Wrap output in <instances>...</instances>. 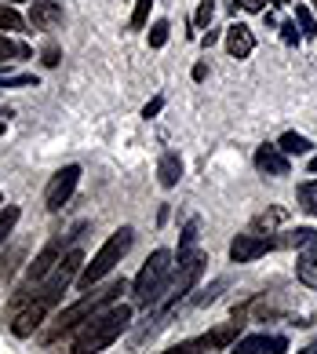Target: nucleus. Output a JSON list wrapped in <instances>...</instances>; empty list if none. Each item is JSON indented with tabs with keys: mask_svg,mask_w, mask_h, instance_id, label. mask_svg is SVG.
I'll return each mask as SVG.
<instances>
[{
	"mask_svg": "<svg viewBox=\"0 0 317 354\" xmlns=\"http://www.w3.org/2000/svg\"><path fill=\"white\" fill-rule=\"evenodd\" d=\"M84 267V252L81 248H66L62 259L55 263V270L48 274V278L33 288L26 299H19L15 307H8V325H11V333H15L19 339H30L41 325L55 314V307L62 304V296H66V288H70L77 281V274H81Z\"/></svg>",
	"mask_w": 317,
	"mask_h": 354,
	"instance_id": "1",
	"label": "nucleus"
},
{
	"mask_svg": "<svg viewBox=\"0 0 317 354\" xmlns=\"http://www.w3.org/2000/svg\"><path fill=\"white\" fill-rule=\"evenodd\" d=\"M124 288H128V285H124V278H121V281H106V285H91V288H88V292H84L81 299H77L73 307L59 310L55 318L48 322V329L41 333V344H48V347H51V344H59L62 336H70L73 329H81V325L91 318V314H99L102 307L117 304V296H121Z\"/></svg>",
	"mask_w": 317,
	"mask_h": 354,
	"instance_id": "2",
	"label": "nucleus"
},
{
	"mask_svg": "<svg viewBox=\"0 0 317 354\" xmlns=\"http://www.w3.org/2000/svg\"><path fill=\"white\" fill-rule=\"evenodd\" d=\"M128 325H131V307H124V304L102 307L99 314H91L81 329H77L70 354H102L106 347H113L121 339V333Z\"/></svg>",
	"mask_w": 317,
	"mask_h": 354,
	"instance_id": "3",
	"label": "nucleus"
},
{
	"mask_svg": "<svg viewBox=\"0 0 317 354\" xmlns=\"http://www.w3.org/2000/svg\"><path fill=\"white\" fill-rule=\"evenodd\" d=\"M131 245H135V230H131V227H121L117 234H110V238L102 241L99 252L91 256V263L81 267V274H77V285H81L84 292H88L91 285H99L106 274H110V270L131 252Z\"/></svg>",
	"mask_w": 317,
	"mask_h": 354,
	"instance_id": "4",
	"label": "nucleus"
},
{
	"mask_svg": "<svg viewBox=\"0 0 317 354\" xmlns=\"http://www.w3.org/2000/svg\"><path fill=\"white\" fill-rule=\"evenodd\" d=\"M81 234H84V223H77V227H73L70 234H62V230H59V234H51V241H48V245L41 248V252L33 256V263L26 267V278H22V285L15 288V296H11V307H15L19 299H26V296H30L37 285H41V281L48 278L51 270H55V263H59L62 252H66V241L81 238Z\"/></svg>",
	"mask_w": 317,
	"mask_h": 354,
	"instance_id": "5",
	"label": "nucleus"
},
{
	"mask_svg": "<svg viewBox=\"0 0 317 354\" xmlns=\"http://www.w3.org/2000/svg\"><path fill=\"white\" fill-rule=\"evenodd\" d=\"M171 256L168 248H157L150 252V259L142 263V270L135 274V281H131V299H135V307H157L168 288V274H171Z\"/></svg>",
	"mask_w": 317,
	"mask_h": 354,
	"instance_id": "6",
	"label": "nucleus"
},
{
	"mask_svg": "<svg viewBox=\"0 0 317 354\" xmlns=\"http://www.w3.org/2000/svg\"><path fill=\"white\" fill-rule=\"evenodd\" d=\"M204 263H208L204 252H186V256H179V270H175V278L168 281L164 296H161V322L193 292V285L201 281V274H204Z\"/></svg>",
	"mask_w": 317,
	"mask_h": 354,
	"instance_id": "7",
	"label": "nucleus"
},
{
	"mask_svg": "<svg viewBox=\"0 0 317 354\" xmlns=\"http://www.w3.org/2000/svg\"><path fill=\"white\" fill-rule=\"evenodd\" d=\"M77 183H81V165H66V168H59V172L51 176L48 190H44V208L48 212H59V208L73 198Z\"/></svg>",
	"mask_w": 317,
	"mask_h": 354,
	"instance_id": "8",
	"label": "nucleus"
},
{
	"mask_svg": "<svg viewBox=\"0 0 317 354\" xmlns=\"http://www.w3.org/2000/svg\"><path fill=\"white\" fill-rule=\"evenodd\" d=\"M273 248H277L273 238H262V234L248 230V234H237V238L230 241V259H233V263H252V259L273 252Z\"/></svg>",
	"mask_w": 317,
	"mask_h": 354,
	"instance_id": "9",
	"label": "nucleus"
},
{
	"mask_svg": "<svg viewBox=\"0 0 317 354\" xmlns=\"http://www.w3.org/2000/svg\"><path fill=\"white\" fill-rule=\"evenodd\" d=\"M30 33H51L62 26V4L59 0H33L30 8Z\"/></svg>",
	"mask_w": 317,
	"mask_h": 354,
	"instance_id": "10",
	"label": "nucleus"
},
{
	"mask_svg": "<svg viewBox=\"0 0 317 354\" xmlns=\"http://www.w3.org/2000/svg\"><path fill=\"white\" fill-rule=\"evenodd\" d=\"M288 351V339L285 336H241L237 344L230 347V354H285Z\"/></svg>",
	"mask_w": 317,
	"mask_h": 354,
	"instance_id": "11",
	"label": "nucleus"
},
{
	"mask_svg": "<svg viewBox=\"0 0 317 354\" xmlns=\"http://www.w3.org/2000/svg\"><path fill=\"white\" fill-rule=\"evenodd\" d=\"M256 168H259L262 176H277V179L292 172V165H288V153L277 150V142H267V147L256 150Z\"/></svg>",
	"mask_w": 317,
	"mask_h": 354,
	"instance_id": "12",
	"label": "nucleus"
},
{
	"mask_svg": "<svg viewBox=\"0 0 317 354\" xmlns=\"http://www.w3.org/2000/svg\"><path fill=\"white\" fill-rule=\"evenodd\" d=\"M227 51L233 59H248L256 51V33L248 30L244 22H233L230 30H227Z\"/></svg>",
	"mask_w": 317,
	"mask_h": 354,
	"instance_id": "13",
	"label": "nucleus"
},
{
	"mask_svg": "<svg viewBox=\"0 0 317 354\" xmlns=\"http://www.w3.org/2000/svg\"><path fill=\"white\" fill-rule=\"evenodd\" d=\"M241 325L244 322H227V325H219V329H211L208 336H201V347H233L237 339H241Z\"/></svg>",
	"mask_w": 317,
	"mask_h": 354,
	"instance_id": "14",
	"label": "nucleus"
},
{
	"mask_svg": "<svg viewBox=\"0 0 317 354\" xmlns=\"http://www.w3.org/2000/svg\"><path fill=\"white\" fill-rule=\"evenodd\" d=\"M157 179H161V187L171 190V187H179V179H182V161H179V153H161V161H157Z\"/></svg>",
	"mask_w": 317,
	"mask_h": 354,
	"instance_id": "15",
	"label": "nucleus"
},
{
	"mask_svg": "<svg viewBox=\"0 0 317 354\" xmlns=\"http://www.w3.org/2000/svg\"><path fill=\"white\" fill-rule=\"evenodd\" d=\"M299 278L317 288V241H310L307 248H299Z\"/></svg>",
	"mask_w": 317,
	"mask_h": 354,
	"instance_id": "16",
	"label": "nucleus"
},
{
	"mask_svg": "<svg viewBox=\"0 0 317 354\" xmlns=\"http://www.w3.org/2000/svg\"><path fill=\"white\" fill-rule=\"evenodd\" d=\"M277 150L288 153V157H299V153H310V139L307 136H299V132H285L281 139H277Z\"/></svg>",
	"mask_w": 317,
	"mask_h": 354,
	"instance_id": "17",
	"label": "nucleus"
},
{
	"mask_svg": "<svg viewBox=\"0 0 317 354\" xmlns=\"http://www.w3.org/2000/svg\"><path fill=\"white\" fill-rule=\"evenodd\" d=\"M33 55V48L30 44H22V41H11V37H0V62H8V59H30Z\"/></svg>",
	"mask_w": 317,
	"mask_h": 354,
	"instance_id": "18",
	"label": "nucleus"
},
{
	"mask_svg": "<svg viewBox=\"0 0 317 354\" xmlns=\"http://www.w3.org/2000/svg\"><path fill=\"white\" fill-rule=\"evenodd\" d=\"M26 26H30V22H26V19L19 15L15 8L0 4V30H8V33H30V30H26Z\"/></svg>",
	"mask_w": 317,
	"mask_h": 354,
	"instance_id": "19",
	"label": "nucleus"
},
{
	"mask_svg": "<svg viewBox=\"0 0 317 354\" xmlns=\"http://www.w3.org/2000/svg\"><path fill=\"white\" fill-rule=\"evenodd\" d=\"M296 198H299V208L307 216H317V179H310V183H302V187L296 190Z\"/></svg>",
	"mask_w": 317,
	"mask_h": 354,
	"instance_id": "20",
	"label": "nucleus"
},
{
	"mask_svg": "<svg viewBox=\"0 0 317 354\" xmlns=\"http://www.w3.org/2000/svg\"><path fill=\"white\" fill-rule=\"evenodd\" d=\"M197 238H201V223H197V219H190L186 227H182V238H179V256H186V252H193V245H197Z\"/></svg>",
	"mask_w": 317,
	"mask_h": 354,
	"instance_id": "21",
	"label": "nucleus"
},
{
	"mask_svg": "<svg viewBox=\"0 0 317 354\" xmlns=\"http://www.w3.org/2000/svg\"><path fill=\"white\" fill-rule=\"evenodd\" d=\"M19 208L15 205H8V208H0V245H4L11 238V230H15V223H19Z\"/></svg>",
	"mask_w": 317,
	"mask_h": 354,
	"instance_id": "22",
	"label": "nucleus"
},
{
	"mask_svg": "<svg viewBox=\"0 0 317 354\" xmlns=\"http://www.w3.org/2000/svg\"><path fill=\"white\" fill-rule=\"evenodd\" d=\"M296 22H299L302 37H317V15H314L307 4H296Z\"/></svg>",
	"mask_w": 317,
	"mask_h": 354,
	"instance_id": "23",
	"label": "nucleus"
},
{
	"mask_svg": "<svg viewBox=\"0 0 317 354\" xmlns=\"http://www.w3.org/2000/svg\"><path fill=\"white\" fill-rule=\"evenodd\" d=\"M153 4H157V0H135V11H131V30H146Z\"/></svg>",
	"mask_w": 317,
	"mask_h": 354,
	"instance_id": "24",
	"label": "nucleus"
},
{
	"mask_svg": "<svg viewBox=\"0 0 317 354\" xmlns=\"http://www.w3.org/2000/svg\"><path fill=\"white\" fill-rule=\"evenodd\" d=\"M281 219H285V208H270L267 216H259V219L252 223V234H259V230H267V234H270V230H273Z\"/></svg>",
	"mask_w": 317,
	"mask_h": 354,
	"instance_id": "25",
	"label": "nucleus"
},
{
	"mask_svg": "<svg viewBox=\"0 0 317 354\" xmlns=\"http://www.w3.org/2000/svg\"><path fill=\"white\" fill-rule=\"evenodd\" d=\"M168 30H171V26L161 19V22H153L150 26V48H164L168 44Z\"/></svg>",
	"mask_w": 317,
	"mask_h": 354,
	"instance_id": "26",
	"label": "nucleus"
},
{
	"mask_svg": "<svg viewBox=\"0 0 317 354\" xmlns=\"http://www.w3.org/2000/svg\"><path fill=\"white\" fill-rule=\"evenodd\" d=\"M211 15H215V0H201V8H197V19H193V26H197V30H208Z\"/></svg>",
	"mask_w": 317,
	"mask_h": 354,
	"instance_id": "27",
	"label": "nucleus"
},
{
	"mask_svg": "<svg viewBox=\"0 0 317 354\" xmlns=\"http://www.w3.org/2000/svg\"><path fill=\"white\" fill-rule=\"evenodd\" d=\"M41 62H44V66H59V62H62V48L59 44H44Z\"/></svg>",
	"mask_w": 317,
	"mask_h": 354,
	"instance_id": "28",
	"label": "nucleus"
},
{
	"mask_svg": "<svg viewBox=\"0 0 317 354\" xmlns=\"http://www.w3.org/2000/svg\"><path fill=\"white\" fill-rule=\"evenodd\" d=\"M161 354H201V339H186V344H179L171 351H161Z\"/></svg>",
	"mask_w": 317,
	"mask_h": 354,
	"instance_id": "29",
	"label": "nucleus"
},
{
	"mask_svg": "<svg viewBox=\"0 0 317 354\" xmlns=\"http://www.w3.org/2000/svg\"><path fill=\"white\" fill-rule=\"evenodd\" d=\"M299 37H302V33L296 30V22H285V26H281V41H285V44H299Z\"/></svg>",
	"mask_w": 317,
	"mask_h": 354,
	"instance_id": "30",
	"label": "nucleus"
},
{
	"mask_svg": "<svg viewBox=\"0 0 317 354\" xmlns=\"http://www.w3.org/2000/svg\"><path fill=\"white\" fill-rule=\"evenodd\" d=\"M241 4L244 11H267V4H277V0H233V8Z\"/></svg>",
	"mask_w": 317,
	"mask_h": 354,
	"instance_id": "31",
	"label": "nucleus"
},
{
	"mask_svg": "<svg viewBox=\"0 0 317 354\" xmlns=\"http://www.w3.org/2000/svg\"><path fill=\"white\" fill-rule=\"evenodd\" d=\"M161 110H164V99L157 95V99H150L146 106H142V117H146V121H150V117H157V113H161Z\"/></svg>",
	"mask_w": 317,
	"mask_h": 354,
	"instance_id": "32",
	"label": "nucleus"
},
{
	"mask_svg": "<svg viewBox=\"0 0 317 354\" xmlns=\"http://www.w3.org/2000/svg\"><path fill=\"white\" fill-rule=\"evenodd\" d=\"M204 77H208V66H204V62H197V66H193V81H204Z\"/></svg>",
	"mask_w": 317,
	"mask_h": 354,
	"instance_id": "33",
	"label": "nucleus"
},
{
	"mask_svg": "<svg viewBox=\"0 0 317 354\" xmlns=\"http://www.w3.org/2000/svg\"><path fill=\"white\" fill-rule=\"evenodd\" d=\"M215 41H219V33H215V30H208V33L201 37V44H204V48H211V44H215Z\"/></svg>",
	"mask_w": 317,
	"mask_h": 354,
	"instance_id": "34",
	"label": "nucleus"
},
{
	"mask_svg": "<svg viewBox=\"0 0 317 354\" xmlns=\"http://www.w3.org/2000/svg\"><path fill=\"white\" fill-rule=\"evenodd\" d=\"M299 354H317V339H314V344H310V347H302Z\"/></svg>",
	"mask_w": 317,
	"mask_h": 354,
	"instance_id": "35",
	"label": "nucleus"
},
{
	"mask_svg": "<svg viewBox=\"0 0 317 354\" xmlns=\"http://www.w3.org/2000/svg\"><path fill=\"white\" fill-rule=\"evenodd\" d=\"M310 172H314V176H317V157H314V161H310Z\"/></svg>",
	"mask_w": 317,
	"mask_h": 354,
	"instance_id": "36",
	"label": "nucleus"
},
{
	"mask_svg": "<svg viewBox=\"0 0 317 354\" xmlns=\"http://www.w3.org/2000/svg\"><path fill=\"white\" fill-rule=\"evenodd\" d=\"M314 11H317V0H314Z\"/></svg>",
	"mask_w": 317,
	"mask_h": 354,
	"instance_id": "37",
	"label": "nucleus"
}]
</instances>
